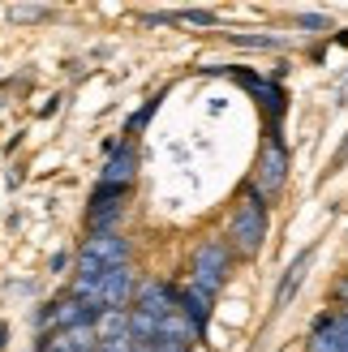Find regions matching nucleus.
Here are the masks:
<instances>
[{
  "instance_id": "dca6fc26",
  "label": "nucleus",
  "mask_w": 348,
  "mask_h": 352,
  "mask_svg": "<svg viewBox=\"0 0 348 352\" xmlns=\"http://www.w3.org/2000/svg\"><path fill=\"white\" fill-rule=\"evenodd\" d=\"M297 26H305V30H327V17H318V13H301Z\"/></svg>"
},
{
  "instance_id": "ddd939ff",
  "label": "nucleus",
  "mask_w": 348,
  "mask_h": 352,
  "mask_svg": "<svg viewBox=\"0 0 348 352\" xmlns=\"http://www.w3.org/2000/svg\"><path fill=\"white\" fill-rule=\"evenodd\" d=\"M125 193L129 189H120V185H95V193H91V202H125Z\"/></svg>"
},
{
  "instance_id": "1a4fd4ad",
  "label": "nucleus",
  "mask_w": 348,
  "mask_h": 352,
  "mask_svg": "<svg viewBox=\"0 0 348 352\" xmlns=\"http://www.w3.org/2000/svg\"><path fill=\"white\" fill-rule=\"evenodd\" d=\"M99 336L95 327H78V331H61V336H47L39 344V352H95Z\"/></svg>"
},
{
  "instance_id": "9b49d317",
  "label": "nucleus",
  "mask_w": 348,
  "mask_h": 352,
  "mask_svg": "<svg viewBox=\"0 0 348 352\" xmlns=\"http://www.w3.org/2000/svg\"><path fill=\"white\" fill-rule=\"evenodd\" d=\"M211 301L215 296H206V292H198L194 284H189L185 292H181V314L189 322H194L198 331H206V322H211Z\"/></svg>"
},
{
  "instance_id": "4468645a",
  "label": "nucleus",
  "mask_w": 348,
  "mask_h": 352,
  "mask_svg": "<svg viewBox=\"0 0 348 352\" xmlns=\"http://www.w3.org/2000/svg\"><path fill=\"white\" fill-rule=\"evenodd\" d=\"M232 43H241V47H280V39H267V34H232Z\"/></svg>"
},
{
  "instance_id": "f257e3e1",
  "label": "nucleus",
  "mask_w": 348,
  "mask_h": 352,
  "mask_svg": "<svg viewBox=\"0 0 348 352\" xmlns=\"http://www.w3.org/2000/svg\"><path fill=\"white\" fill-rule=\"evenodd\" d=\"M228 250L237 258H258L263 254V245H267V198L258 193L254 185L246 189V202L237 206V215L228 223Z\"/></svg>"
},
{
  "instance_id": "f8f14e48",
  "label": "nucleus",
  "mask_w": 348,
  "mask_h": 352,
  "mask_svg": "<svg viewBox=\"0 0 348 352\" xmlns=\"http://www.w3.org/2000/svg\"><path fill=\"white\" fill-rule=\"evenodd\" d=\"M305 267H309V254H301L297 262H292V267H288V275H284V284H280V292H275V301H288V296L292 292H297V284H301V279H305Z\"/></svg>"
},
{
  "instance_id": "9d476101",
  "label": "nucleus",
  "mask_w": 348,
  "mask_h": 352,
  "mask_svg": "<svg viewBox=\"0 0 348 352\" xmlns=\"http://www.w3.org/2000/svg\"><path fill=\"white\" fill-rule=\"evenodd\" d=\"M202 336V331L194 327V322H189L185 318V314L177 309V314H168V318L160 322V336H155V340H164V344H181V348H194V340Z\"/></svg>"
},
{
  "instance_id": "39448f33",
  "label": "nucleus",
  "mask_w": 348,
  "mask_h": 352,
  "mask_svg": "<svg viewBox=\"0 0 348 352\" xmlns=\"http://www.w3.org/2000/svg\"><path fill=\"white\" fill-rule=\"evenodd\" d=\"M99 314H103V305H95V301H82V296H61V301L43 314V327H52V336H61V331L95 327Z\"/></svg>"
},
{
  "instance_id": "6e6552de",
  "label": "nucleus",
  "mask_w": 348,
  "mask_h": 352,
  "mask_svg": "<svg viewBox=\"0 0 348 352\" xmlns=\"http://www.w3.org/2000/svg\"><path fill=\"white\" fill-rule=\"evenodd\" d=\"M133 172H138V151H133V142H125V146L112 151V160H108V168H103L99 181H103V185L129 189V185H133Z\"/></svg>"
},
{
  "instance_id": "20e7f679",
  "label": "nucleus",
  "mask_w": 348,
  "mask_h": 352,
  "mask_svg": "<svg viewBox=\"0 0 348 352\" xmlns=\"http://www.w3.org/2000/svg\"><path fill=\"white\" fill-rule=\"evenodd\" d=\"M284 181H288V151H284V142L280 138H267V146L258 151V172H254V189L263 193V198H275V193L284 189Z\"/></svg>"
},
{
  "instance_id": "f03ea898",
  "label": "nucleus",
  "mask_w": 348,
  "mask_h": 352,
  "mask_svg": "<svg viewBox=\"0 0 348 352\" xmlns=\"http://www.w3.org/2000/svg\"><path fill=\"white\" fill-rule=\"evenodd\" d=\"M129 254H133V245H129V236H120V232L86 236L82 254H78V275L74 279H99L103 271H112V267H129Z\"/></svg>"
},
{
  "instance_id": "aec40b11",
  "label": "nucleus",
  "mask_w": 348,
  "mask_h": 352,
  "mask_svg": "<svg viewBox=\"0 0 348 352\" xmlns=\"http://www.w3.org/2000/svg\"><path fill=\"white\" fill-rule=\"evenodd\" d=\"M5 336H9V331H5V322H0V348H5Z\"/></svg>"
},
{
  "instance_id": "423d86ee",
  "label": "nucleus",
  "mask_w": 348,
  "mask_h": 352,
  "mask_svg": "<svg viewBox=\"0 0 348 352\" xmlns=\"http://www.w3.org/2000/svg\"><path fill=\"white\" fill-rule=\"evenodd\" d=\"M305 352H348V309H327L314 318Z\"/></svg>"
},
{
  "instance_id": "f3484780",
  "label": "nucleus",
  "mask_w": 348,
  "mask_h": 352,
  "mask_svg": "<svg viewBox=\"0 0 348 352\" xmlns=\"http://www.w3.org/2000/svg\"><path fill=\"white\" fill-rule=\"evenodd\" d=\"M331 301H336L340 309H348V275H344V279H340V284L331 288Z\"/></svg>"
},
{
  "instance_id": "2eb2a0df",
  "label": "nucleus",
  "mask_w": 348,
  "mask_h": 352,
  "mask_svg": "<svg viewBox=\"0 0 348 352\" xmlns=\"http://www.w3.org/2000/svg\"><path fill=\"white\" fill-rule=\"evenodd\" d=\"M181 22H198V26H211L215 22V13H206V9H189V13H177Z\"/></svg>"
},
{
  "instance_id": "0eeeda50",
  "label": "nucleus",
  "mask_w": 348,
  "mask_h": 352,
  "mask_svg": "<svg viewBox=\"0 0 348 352\" xmlns=\"http://www.w3.org/2000/svg\"><path fill=\"white\" fill-rule=\"evenodd\" d=\"M133 309H146L151 318H168V314H177L181 309V292L177 288H168V284H155V279H146V284H138V301Z\"/></svg>"
},
{
  "instance_id": "a211bd4d",
  "label": "nucleus",
  "mask_w": 348,
  "mask_h": 352,
  "mask_svg": "<svg viewBox=\"0 0 348 352\" xmlns=\"http://www.w3.org/2000/svg\"><path fill=\"white\" fill-rule=\"evenodd\" d=\"M47 9H9V17H43Z\"/></svg>"
},
{
  "instance_id": "7ed1b4c3",
  "label": "nucleus",
  "mask_w": 348,
  "mask_h": 352,
  "mask_svg": "<svg viewBox=\"0 0 348 352\" xmlns=\"http://www.w3.org/2000/svg\"><path fill=\"white\" fill-rule=\"evenodd\" d=\"M232 271V250L228 241H202L198 254H194V271H189V284H194L198 292L215 296L224 288V279H228Z\"/></svg>"
},
{
  "instance_id": "6ab92c4d",
  "label": "nucleus",
  "mask_w": 348,
  "mask_h": 352,
  "mask_svg": "<svg viewBox=\"0 0 348 352\" xmlns=\"http://www.w3.org/2000/svg\"><path fill=\"white\" fill-rule=\"evenodd\" d=\"M344 160H348V138H344V146H340V151H336V160H331V168H340V164H344Z\"/></svg>"
}]
</instances>
